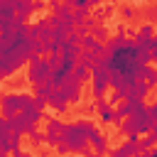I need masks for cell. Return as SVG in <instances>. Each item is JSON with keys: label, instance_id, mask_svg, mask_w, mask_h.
<instances>
[{"label": "cell", "instance_id": "1", "mask_svg": "<svg viewBox=\"0 0 157 157\" xmlns=\"http://www.w3.org/2000/svg\"><path fill=\"white\" fill-rule=\"evenodd\" d=\"M96 125L91 123V120H74V123H66L64 125V140H66V145H69V150L71 152H83V155H88L91 150H88V132L93 130Z\"/></svg>", "mask_w": 157, "mask_h": 157}, {"label": "cell", "instance_id": "2", "mask_svg": "<svg viewBox=\"0 0 157 157\" xmlns=\"http://www.w3.org/2000/svg\"><path fill=\"white\" fill-rule=\"evenodd\" d=\"M152 125H155V120H152L147 105H145L142 110H137V113H132V115H128V118H123V120L118 123V128H120L123 135H132V132L145 135V132L152 130Z\"/></svg>", "mask_w": 157, "mask_h": 157}, {"label": "cell", "instance_id": "3", "mask_svg": "<svg viewBox=\"0 0 157 157\" xmlns=\"http://www.w3.org/2000/svg\"><path fill=\"white\" fill-rule=\"evenodd\" d=\"M29 103H34V96H29V93H25V91H20V93H17V91L5 93V96H0V115H2V118H10V115L25 110Z\"/></svg>", "mask_w": 157, "mask_h": 157}, {"label": "cell", "instance_id": "4", "mask_svg": "<svg viewBox=\"0 0 157 157\" xmlns=\"http://www.w3.org/2000/svg\"><path fill=\"white\" fill-rule=\"evenodd\" d=\"M49 76H52V64H49V59H44L42 54H32L29 61H27V81L42 83V81H49Z\"/></svg>", "mask_w": 157, "mask_h": 157}, {"label": "cell", "instance_id": "5", "mask_svg": "<svg viewBox=\"0 0 157 157\" xmlns=\"http://www.w3.org/2000/svg\"><path fill=\"white\" fill-rule=\"evenodd\" d=\"M108 86H110V71L105 66H101V64L93 66L91 69V96L93 98H103Z\"/></svg>", "mask_w": 157, "mask_h": 157}, {"label": "cell", "instance_id": "6", "mask_svg": "<svg viewBox=\"0 0 157 157\" xmlns=\"http://www.w3.org/2000/svg\"><path fill=\"white\" fill-rule=\"evenodd\" d=\"M64 125H66V123H61V120H56V118H49V120H47V145L56 147V142L64 140Z\"/></svg>", "mask_w": 157, "mask_h": 157}, {"label": "cell", "instance_id": "7", "mask_svg": "<svg viewBox=\"0 0 157 157\" xmlns=\"http://www.w3.org/2000/svg\"><path fill=\"white\" fill-rule=\"evenodd\" d=\"M81 86H83V83H81L78 78H74V76H69V78H66V81H64V83H61L59 88H61V91L66 93V98H69V103H78V101H81Z\"/></svg>", "mask_w": 157, "mask_h": 157}, {"label": "cell", "instance_id": "8", "mask_svg": "<svg viewBox=\"0 0 157 157\" xmlns=\"http://www.w3.org/2000/svg\"><path fill=\"white\" fill-rule=\"evenodd\" d=\"M54 86H52V81H42V83H34V103L39 105V108H44L47 103H49V91H52Z\"/></svg>", "mask_w": 157, "mask_h": 157}, {"label": "cell", "instance_id": "9", "mask_svg": "<svg viewBox=\"0 0 157 157\" xmlns=\"http://www.w3.org/2000/svg\"><path fill=\"white\" fill-rule=\"evenodd\" d=\"M49 105H52L54 110H59V113H64V110H66L69 98H66V93H64L59 86H54V88L49 91Z\"/></svg>", "mask_w": 157, "mask_h": 157}, {"label": "cell", "instance_id": "10", "mask_svg": "<svg viewBox=\"0 0 157 157\" xmlns=\"http://www.w3.org/2000/svg\"><path fill=\"white\" fill-rule=\"evenodd\" d=\"M34 2L37 0H10V5L15 7V15L17 17H22V20H27L37 7H34Z\"/></svg>", "mask_w": 157, "mask_h": 157}, {"label": "cell", "instance_id": "11", "mask_svg": "<svg viewBox=\"0 0 157 157\" xmlns=\"http://www.w3.org/2000/svg\"><path fill=\"white\" fill-rule=\"evenodd\" d=\"M88 142L93 145L96 152H108V140H105V135H103L98 128H93V130L88 132Z\"/></svg>", "mask_w": 157, "mask_h": 157}, {"label": "cell", "instance_id": "12", "mask_svg": "<svg viewBox=\"0 0 157 157\" xmlns=\"http://www.w3.org/2000/svg\"><path fill=\"white\" fill-rule=\"evenodd\" d=\"M98 61H101V54H98L96 49H81V54H78V64L93 69V66H98Z\"/></svg>", "mask_w": 157, "mask_h": 157}, {"label": "cell", "instance_id": "13", "mask_svg": "<svg viewBox=\"0 0 157 157\" xmlns=\"http://www.w3.org/2000/svg\"><path fill=\"white\" fill-rule=\"evenodd\" d=\"M155 142H157V137H155L152 132H145V137H142V140H135V152H147Z\"/></svg>", "mask_w": 157, "mask_h": 157}, {"label": "cell", "instance_id": "14", "mask_svg": "<svg viewBox=\"0 0 157 157\" xmlns=\"http://www.w3.org/2000/svg\"><path fill=\"white\" fill-rule=\"evenodd\" d=\"M71 76H74V78H78V81L83 83V81H88V78H91V69H88V66H83V64H76V66H74V71H71Z\"/></svg>", "mask_w": 157, "mask_h": 157}, {"label": "cell", "instance_id": "15", "mask_svg": "<svg viewBox=\"0 0 157 157\" xmlns=\"http://www.w3.org/2000/svg\"><path fill=\"white\" fill-rule=\"evenodd\" d=\"M98 120H101L103 125H110V123H115V108H113V105L103 108V110L98 113Z\"/></svg>", "mask_w": 157, "mask_h": 157}, {"label": "cell", "instance_id": "16", "mask_svg": "<svg viewBox=\"0 0 157 157\" xmlns=\"http://www.w3.org/2000/svg\"><path fill=\"white\" fill-rule=\"evenodd\" d=\"M78 44H81V49H96V47H98L101 42H98V39L93 37V34H88V32H86V34H83V37L78 39Z\"/></svg>", "mask_w": 157, "mask_h": 157}, {"label": "cell", "instance_id": "17", "mask_svg": "<svg viewBox=\"0 0 157 157\" xmlns=\"http://www.w3.org/2000/svg\"><path fill=\"white\" fill-rule=\"evenodd\" d=\"M142 78L150 83V88H152V86H157V69L147 64V66H145V71H142Z\"/></svg>", "mask_w": 157, "mask_h": 157}, {"label": "cell", "instance_id": "18", "mask_svg": "<svg viewBox=\"0 0 157 157\" xmlns=\"http://www.w3.org/2000/svg\"><path fill=\"white\" fill-rule=\"evenodd\" d=\"M123 155H135V142H132V140H128L123 147L113 150V157H123Z\"/></svg>", "mask_w": 157, "mask_h": 157}, {"label": "cell", "instance_id": "19", "mask_svg": "<svg viewBox=\"0 0 157 157\" xmlns=\"http://www.w3.org/2000/svg\"><path fill=\"white\" fill-rule=\"evenodd\" d=\"M88 15H91V5H86V7H74V22H83Z\"/></svg>", "mask_w": 157, "mask_h": 157}, {"label": "cell", "instance_id": "20", "mask_svg": "<svg viewBox=\"0 0 157 157\" xmlns=\"http://www.w3.org/2000/svg\"><path fill=\"white\" fill-rule=\"evenodd\" d=\"M91 34L98 39V42H103V39H108V29L105 27H98V25H93L91 27Z\"/></svg>", "mask_w": 157, "mask_h": 157}, {"label": "cell", "instance_id": "21", "mask_svg": "<svg viewBox=\"0 0 157 157\" xmlns=\"http://www.w3.org/2000/svg\"><path fill=\"white\" fill-rule=\"evenodd\" d=\"M29 137H32V142H34V145H37V147H39V145H44V142H47V132H39V130H37V128H34V130H32V132H29Z\"/></svg>", "mask_w": 157, "mask_h": 157}, {"label": "cell", "instance_id": "22", "mask_svg": "<svg viewBox=\"0 0 157 157\" xmlns=\"http://www.w3.org/2000/svg\"><path fill=\"white\" fill-rule=\"evenodd\" d=\"M137 34H140V37H155V25H152V22H145V25L137 29Z\"/></svg>", "mask_w": 157, "mask_h": 157}, {"label": "cell", "instance_id": "23", "mask_svg": "<svg viewBox=\"0 0 157 157\" xmlns=\"http://www.w3.org/2000/svg\"><path fill=\"white\" fill-rule=\"evenodd\" d=\"M135 15H137V10H135L132 5H125V7L120 10V17H123V20H132Z\"/></svg>", "mask_w": 157, "mask_h": 157}, {"label": "cell", "instance_id": "24", "mask_svg": "<svg viewBox=\"0 0 157 157\" xmlns=\"http://www.w3.org/2000/svg\"><path fill=\"white\" fill-rule=\"evenodd\" d=\"M110 12H113L110 7H101V5H98V7H96V20H103V17H108Z\"/></svg>", "mask_w": 157, "mask_h": 157}, {"label": "cell", "instance_id": "25", "mask_svg": "<svg viewBox=\"0 0 157 157\" xmlns=\"http://www.w3.org/2000/svg\"><path fill=\"white\" fill-rule=\"evenodd\" d=\"M145 17H147L150 22H155V17H157V2H155V5H150V7L145 10Z\"/></svg>", "mask_w": 157, "mask_h": 157}, {"label": "cell", "instance_id": "26", "mask_svg": "<svg viewBox=\"0 0 157 157\" xmlns=\"http://www.w3.org/2000/svg\"><path fill=\"white\" fill-rule=\"evenodd\" d=\"M66 2H69L71 7H86V5H91L88 0H66Z\"/></svg>", "mask_w": 157, "mask_h": 157}, {"label": "cell", "instance_id": "27", "mask_svg": "<svg viewBox=\"0 0 157 157\" xmlns=\"http://www.w3.org/2000/svg\"><path fill=\"white\" fill-rule=\"evenodd\" d=\"M147 155H150V157H157V147H155V145H152V147H150V150H147Z\"/></svg>", "mask_w": 157, "mask_h": 157}, {"label": "cell", "instance_id": "28", "mask_svg": "<svg viewBox=\"0 0 157 157\" xmlns=\"http://www.w3.org/2000/svg\"><path fill=\"white\" fill-rule=\"evenodd\" d=\"M155 32H157V20H155Z\"/></svg>", "mask_w": 157, "mask_h": 157}, {"label": "cell", "instance_id": "29", "mask_svg": "<svg viewBox=\"0 0 157 157\" xmlns=\"http://www.w3.org/2000/svg\"><path fill=\"white\" fill-rule=\"evenodd\" d=\"M2 76H5V74H2V71H0V81H2Z\"/></svg>", "mask_w": 157, "mask_h": 157}]
</instances>
